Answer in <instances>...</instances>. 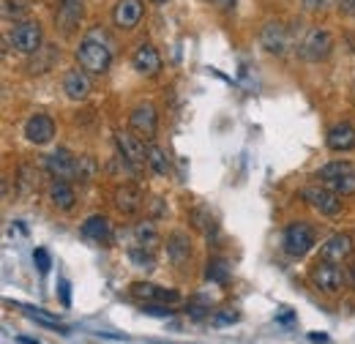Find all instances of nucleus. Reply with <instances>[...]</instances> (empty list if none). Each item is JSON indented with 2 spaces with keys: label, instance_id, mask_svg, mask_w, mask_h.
<instances>
[{
  "label": "nucleus",
  "instance_id": "nucleus-43",
  "mask_svg": "<svg viewBox=\"0 0 355 344\" xmlns=\"http://www.w3.org/2000/svg\"><path fill=\"white\" fill-rule=\"evenodd\" d=\"M211 3H216V6H230L232 0H211Z\"/></svg>",
  "mask_w": 355,
  "mask_h": 344
},
{
  "label": "nucleus",
  "instance_id": "nucleus-16",
  "mask_svg": "<svg viewBox=\"0 0 355 344\" xmlns=\"http://www.w3.org/2000/svg\"><path fill=\"white\" fill-rule=\"evenodd\" d=\"M46 200L58 211H71L77 205V191H74V186L69 180H55L52 178V183L46 189Z\"/></svg>",
  "mask_w": 355,
  "mask_h": 344
},
{
  "label": "nucleus",
  "instance_id": "nucleus-13",
  "mask_svg": "<svg viewBox=\"0 0 355 344\" xmlns=\"http://www.w3.org/2000/svg\"><path fill=\"white\" fill-rule=\"evenodd\" d=\"M132 66L139 74H145V77H156L162 71V55H159V49L150 42H142L134 49Z\"/></svg>",
  "mask_w": 355,
  "mask_h": 344
},
{
  "label": "nucleus",
  "instance_id": "nucleus-40",
  "mask_svg": "<svg viewBox=\"0 0 355 344\" xmlns=\"http://www.w3.org/2000/svg\"><path fill=\"white\" fill-rule=\"evenodd\" d=\"M309 339L311 342H328V336H325V334H311Z\"/></svg>",
  "mask_w": 355,
  "mask_h": 344
},
{
  "label": "nucleus",
  "instance_id": "nucleus-12",
  "mask_svg": "<svg viewBox=\"0 0 355 344\" xmlns=\"http://www.w3.org/2000/svg\"><path fill=\"white\" fill-rule=\"evenodd\" d=\"M260 44L266 46L270 55H284L290 49V31L287 25H282L279 19H268L260 31Z\"/></svg>",
  "mask_w": 355,
  "mask_h": 344
},
{
  "label": "nucleus",
  "instance_id": "nucleus-42",
  "mask_svg": "<svg viewBox=\"0 0 355 344\" xmlns=\"http://www.w3.org/2000/svg\"><path fill=\"white\" fill-rule=\"evenodd\" d=\"M17 342H19V344H36V342H33V339H28V336H19Z\"/></svg>",
  "mask_w": 355,
  "mask_h": 344
},
{
  "label": "nucleus",
  "instance_id": "nucleus-4",
  "mask_svg": "<svg viewBox=\"0 0 355 344\" xmlns=\"http://www.w3.org/2000/svg\"><path fill=\"white\" fill-rule=\"evenodd\" d=\"M8 42H11V46L17 52H22V55H36L44 46V31H42L39 19H22L8 33Z\"/></svg>",
  "mask_w": 355,
  "mask_h": 344
},
{
  "label": "nucleus",
  "instance_id": "nucleus-7",
  "mask_svg": "<svg viewBox=\"0 0 355 344\" xmlns=\"http://www.w3.org/2000/svg\"><path fill=\"white\" fill-rule=\"evenodd\" d=\"M301 197H304V203L311 205L317 214H322V216L342 214V200H339V194H334L328 186H304V189H301Z\"/></svg>",
  "mask_w": 355,
  "mask_h": 344
},
{
  "label": "nucleus",
  "instance_id": "nucleus-8",
  "mask_svg": "<svg viewBox=\"0 0 355 344\" xmlns=\"http://www.w3.org/2000/svg\"><path fill=\"white\" fill-rule=\"evenodd\" d=\"M44 167L55 180H69V183L80 180V159H77V156H71V153H69V150H63V148H58L55 153H49V156H46Z\"/></svg>",
  "mask_w": 355,
  "mask_h": 344
},
{
  "label": "nucleus",
  "instance_id": "nucleus-38",
  "mask_svg": "<svg viewBox=\"0 0 355 344\" xmlns=\"http://www.w3.org/2000/svg\"><path fill=\"white\" fill-rule=\"evenodd\" d=\"M58 293H60V303L69 309V306H71V293H69V282H66V279L58 282Z\"/></svg>",
  "mask_w": 355,
  "mask_h": 344
},
{
  "label": "nucleus",
  "instance_id": "nucleus-37",
  "mask_svg": "<svg viewBox=\"0 0 355 344\" xmlns=\"http://www.w3.org/2000/svg\"><path fill=\"white\" fill-rule=\"evenodd\" d=\"M331 6V0H304V8L311 11V14H320V11H325Z\"/></svg>",
  "mask_w": 355,
  "mask_h": 344
},
{
  "label": "nucleus",
  "instance_id": "nucleus-28",
  "mask_svg": "<svg viewBox=\"0 0 355 344\" xmlns=\"http://www.w3.org/2000/svg\"><path fill=\"white\" fill-rule=\"evenodd\" d=\"M205 279L214 284H227L230 282V262L227 259H211L205 268Z\"/></svg>",
  "mask_w": 355,
  "mask_h": 344
},
{
  "label": "nucleus",
  "instance_id": "nucleus-20",
  "mask_svg": "<svg viewBox=\"0 0 355 344\" xmlns=\"http://www.w3.org/2000/svg\"><path fill=\"white\" fill-rule=\"evenodd\" d=\"M63 90L71 101H85L90 96V74L85 69H71L63 77Z\"/></svg>",
  "mask_w": 355,
  "mask_h": 344
},
{
  "label": "nucleus",
  "instance_id": "nucleus-41",
  "mask_svg": "<svg viewBox=\"0 0 355 344\" xmlns=\"http://www.w3.org/2000/svg\"><path fill=\"white\" fill-rule=\"evenodd\" d=\"M290 320H293V314H290V311H284V314L279 317V322H290Z\"/></svg>",
  "mask_w": 355,
  "mask_h": 344
},
{
  "label": "nucleus",
  "instance_id": "nucleus-25",
  "mask_svg": "<svg viewBox=\"0 0 355 344\" xmlns=\"http://www.w3.org/2000/svg\"><path fill=\"white\" fill-rule=\"evenodd\" d=\"M148 167L153 175H159V178H167L170 170H173V164H170V156L164 153V148H159V145H148Z\"/></svg>",
  "mask_w": 355,
  "mask_h": 344
},
{
  "label": "nucleus",
  "instance_id": "nucleus-26",
  "mask_svg": "<svg viewBox=\"0 0 355 344\" xmlns=\"http://www.w3.org/2000/svg\"><path fill=\"white\" fill-rule=\"evenodd\" d=\"M19 309H22V314H25L28 320H33V322H39V325H44V328H52V331H58V334H69L66 325L58 322V317H52V314H46V311H39V309H33V306H19Z\"/></svg>",
  "mask_w": 355,
  "mask_h": 344
},
{
  "label": "nucleus",
  "instance_id": "nucleus-6",
  "mask_svg": "<svg viewBox=\"0 0 355 344\" xmlns=\"http://www.w3.org/2000/svg\"><path fill=\"white\" fill-rule=\"evenodd\" d=\"M115 145H118V153H121V159H123V164L129 170L139 172L148 164V148L137 134L126 129L115 131Z\"/></svg>",
  "mask_w": 355,
  "mask_h": 344
},
{
  "label": "nucleus",
  "instance_id": "nucleus-45",
  "mask_svg": "<svg viewBox=\"0 0 355 344\" xmlns=\"http://www.w3.org/2000/svg\"><path fill=\"white\" fill-rule=\"evenodd\" d=\"M150 3H159V6H162V3H167V0H150Z\"/></svg>",
  "mask_w": 355,
  "mask_h": 344
},
{
  "label": "nucleus",
  "instance_id": "nucleus-24",
  "mask_svg": "<svg viewBox=\"0 0 355 344\" xmlns=\"http://www.w3.org/2000/svg\"><path fill=\"white\" fill-rule=\"evenodd\" d=\"M17 189H19L22 197H31L39 189V170L33 164H28V162L19 164V170H17Z\"/></svg>",
  "mask_w": 355,
  "mask_h": 344
},
{
  "label": "nucleus",
  "instance_id": "nucleus-14",
  "mask_svg": "<svg viewBox=\"0 0 355 344\" xmlns=\"http://www.w3.org/2000/svg\"><path fill=\"white\" fill-rule=\"evenodd\" d=\"M132 295L142 303H175V301H180L178 290H167V287H159V284H150V282H134Z\"/></svg>",
  "mask_w": 355,
  "mask_h": 344
},
{
  "label": "nucleus",
  "instance_id": "nucleus-3",
  "mask_svg": "<svg viewBox=\"0 0 355 344\" xmlns=\"http://www.w3.org/2000/svg\"><path fill=\"white\" fill-rule=\"evenodd\" d=\"M314 243H317L314 227L306 224V221H293V224L284 230V235H282V249L295 259L309 255L311 249H314Z\"/></svg>",
  "mask_w": 355,
  "mask_h": 344
},
{
  "label": "nucleus",
  "instance_id": "nucleus-19",
  "mask_svg": "<svg viewBox=\"0 0 355 344\" xmlns=\"http://www.w3.org/2000/svg\"><path fill=\"white\" fill-rule=\"evenodd\" d=\"M353 255V238L339 232V235H331L322 246H320V259H328V262H342Z\"/></svg>",
  "mask_w": 355,
  "mask_h": 344
},
{
  "label": "nucleus",
  "instance_id": "nucleus-18",
  "mask_svg": "<svg viewBox=\"0 0 355 344\" xmlns=\"http://www.w3.org/2000/svg\"><path fill=\"white\" fill-rule=\"evenodd\" d=\"M325 142H328V148H331L334 153H347V150H353L355 148V126L353 123H347V121L331 126L328 134H325Z\"/></svg>",
  "mask_w": 355,
  "mask_h": 344
},
{
  "label": "nucleus",
  "instance_id": "nucleus-5",
  "mask_svg": "<svg viewBox=\"0 0 355 344\" xmlns=\"http://www.w3.org/2000/svg\"><path fill=\"white\" fill-rule=\"evenodd\" d=\"M309 282L314 284V290L331 295V293H339V290L347 284V276H345V270H342L336 262L317 259L309 270Z\"/></svg>",
  "mask_w": 355,
  "mask_h": 344
},
{
  "label": "nucleus",
  "instance_id": "nucleus-21",
  "mask_svg": "<svg viewBox=\"0 0 355 344\" xmlns=\"http://www.w3.org/2000/svg\"><path fill=\"white\" fill-rule=\"evenodd\" d=\"M25 137H28V142H33V145H46V142H52V137H55V121H52L49 115H33V118H28V123H25Z\"/></svg>",
  "mask_w": 355,
  "mask_h": 344
},
{
  "label": "nucleus",
  "instance_id": "nucleus-27",
  "mask_svg": "<svg viewBox=\"0 0 355 344\" xmlns=\"http://www.w3.org/2000/svg\"><path fill=\"white\" fill-rule=\"evenodd\" d=\"M191 224H194L200 232H205L208 238L216 235V221H214V214H211L208 208H194V211H191Z\"/></svg>",
  "mask_w": 355,
  "mask_h": 344
},
{
  "label": "nucleus",
  "instance_id": "nucleus-30",
  "mask_svg": "<svg viewBox=\"0 0 355 344\" xmlns=\"http://www.w3.org/2000/svg\"><path fill=\"white\" fill-rule=\"evenodd\" d=\"M28 14H31V3L28 0H6L3 3V17L6 19L14 17V19L22 22V19H28Z\"/></svg>",
  "mask_w": 355,
  "mask_h": 344
},
{
  "label": "nucleus",
  "instance_id": "nucleus-2",
  "mask_svg": "<svg viewBox=\"0 0 355 344\" xmlns=\"http://www.w3.org/2000/svg\"><path fill=\"white\" fill-rule=\"evenodd\" d=\"M317 178L322 180V186H328L339 197H353L355 194V167L347 162H331V164L320 167Z\"/></svg>",
  "mask_w": 355,
  "mask_h": 344
},
{
  "label": "nucleus",
  "instance_id": "nucleus-29",
  "mask_svg": "<svg viewBox=\"0 0 355 344\" xmlns=\"http://www.w3.org/2000/svg\"><path fill=\"white\" fill-rule=\"evenodd\" d=\"M129 259L134 262V268H145V270H153L156 268V257L148 246H132L129 249Z\"/></svg>",
  "mask_w": 355,
  "mask_h": 344
},
{
  "label": "nucleus",
  "instance_id": "nucleus-46",
  "mask_svg": "<svg viewBox=\"0 0 355 344\" xmlns=\"http://www.w3.org/2000/svg\"><path fill=\"white\" fill-rule=\"evenodd\" d=\"M353 98H355V87H353Z\"/></svg>",
  "mask_w": 355,
  "mask_h": 344
},
{
  "label": "nucleus",
  "instance_id": "nucleus-32",
  "mask_svg": "<svg viewBox=\"0 0 355 344\" xmlns=\"http://www.w3.org/2000/svg\"><path fill=\"white\" fill-rule=\"evenodd\" d=\"M241 320V314L235 311V309H219L214 317H211V322L216 325V328H222V325H232V322H238Z\"/></svg>",
  "mask_w": 355,
  "mask_h": 344
},
{
  "label": "nucleus",
  "instance_id": "nucleus-36",
  "mask_svg": "<svg viewBox=\"0 0 355 344\" xmlns=\"http://www.w3.org/2000/svg\"><path fill=\"white\" fill-rule=\"evenodd\" d=\"M142 311L145 314H150V317H170L173 314V309H164V306H156V303H142Z\"/></svg>",
  "mask_w": 355,
  "mask_h": 344
},
{
  "label": "nucleus",
  "instance_id": "nucleus-9",
  "mask_svg": "<svg viewBox=\"0 0 355 344\" xmlns=\"http://www.w3.org/2000/svg\"><path fill=\"white\" fill-rule=\"evenodd\" d=\"M334 52V36L322 28H314L306 33V39L301 42V58L309 63H320Z\"/></svg>",
  "mask_w": 355,
  "mask_h": 344
},
{
  "label": "nucleus",
  "instance_id": "nucleus-22",
  "mask_svg": "<svg viewBox=\"0 0 355 344\" xmlns=\"http://www.w3.org/2000/svg\"><path fill=\"white\" fill-rule=\"evenodd\" d=\"M167 257L173 259V265H186L191 259V241L186 232H173L167 238Z\"/></svg>",
  "mask_w": 355,
  "mask_h": 344
},
{
  "label": "nucleus",
  "instance_id": "nucleus-15",
  "mask_svg": "<svg viewBox=\"0 0 355 344\" xmlns=\"http://www.w3.org/2000/svg\"><path fill=\"white\" fill-rule=\"evenodd\" d=\"M80 232H83V238H88L93 243H112V238H115V232H112V221L107 218V216L101 214H93L90 218L83 221V227H80Z\"/></svg>",
  "mask_w": 355,
  "mask_h": 344
},
{
  "label": "nucleus",
  "instance_id": "nucleus-1",
  "mask_svg": "<svg viewBox=\"0 0 355 344\" xmlns=\"http://www.w3.org/2000/svg\"><path fill=\"white\" fill-rule=\"evenodd\" d=\"M112 39L101 31V28H93L88 36L80 42L77 46V60H80V69H85L88 74H107L110 66H112Z\"/></svg>",
  "mask_w": 355,
  "mask_h": 344
},
{
  "label": "nucleus",
  "instance_id": "nucleus-10",
  "mask_svg": "<svg viewBox=\"0 0 355 344\" xmlns=\"http://www.w3.org/2000/svg\"><path fill=\"white\" fill-rule=\"evenodd\" d=\"M129 126H132V131H137L139 137L153 139L156 131H159V112H156V107H153L150 101L137 104L132 112H129Z\"/></svg>",
  "mask_w": 355,
  "mask_h": 344
},
{
  "label": "nucleus",
  "instance_id": "nucleus-34",
  "mask_svg": "<svg viewBox=\"0 0 355 344\" xmlns=\"http://www.w3.org/2000/svg\"><path fill=\"white\" fill-rule=\"evenodd\" d=\"M189 309H191V317L194 320H202L205 314H211V303L205 301V298H194V301L189 303Z\"/></svg>",
  "mask_w": 355,
  "mask_h": 344
},
{
  "label": "nucleus",
  "instance_id": "nucleus-33",
  "mask_svg": "<svg viewBox=\"0 0 355 344\" xmlns=\"http://www.w3.org/2000/svg\"><path fill=\"white\" fill-rule=\"evenodd\" d=\"M96 162L90 159V156H80V180L83 183H88V180H93L96 178Z\"/></svg>",
  "mask_w": 355,
  "mask_h": 344
},
{
  "label": "nucleus",
  "instance_id": "nucleus-35",
  "mask_svg": "<svg viewBox=\"0 0 355 344\" xmlns=\"http://www.w3.org/2000/svg\"><path fill=\"white\" fill-rule=\"evenodd\" d=\"M33 262H36V268H39V273H42V276L49 273L52 259H49V252H46V249H36V252H33Z\"/></svg>",
  "mask_w": 355,
  "mask_h": 344
},
{
  "label": "nucleus",
  "instance_id": "nucleus-23",
  "mask_svg": "<svg viewBox=\"0 0 355 344\" xmlns=\"http://www.w3.org/2000/svg\"><path fill=\"white\" fill-rule=\"evenodd\" d=\"M80 19H83V0H60L58 25L63 28V33H74Z\"/></svg>",
  "mask_w": 355,
  "mask_h": 344
},
{
  "label": "nucleus",
  "instance_id": "nucleus-11",
  "mask_svg": "<svg viewBox=\"0 0 355 344\" xmlns=\"http://www.w3.org/2000/svg\"><path fill=\"white\" fill-rule=\"evenodd\" d=\"M145 17V3L142 0H118L112 8V25L118 31H134Z\"/></svg>",
  "mask_w": 355,
  "mask_h": 344
},
{
  "label": "nucleus",
  "instance_id": "nucleus-44",
  "mask_svg": "<svg viewBox=\"0 0 355 344\" xmlns=\"http://www.w3.org/2000/svg\"><path fill=\"white\" fill-rule=\"evenodd\" d=\"M350 276H353V282H355V259L350 262Z\"/></svg>",
  "mask_w": 355,
  "mask_h": 344
},
{
  "label": "nucleus",
  "instance_id": "nucleus-39",
  "mask_svg": "<svg viewBox=\"0 0 355 344\" xmlns=\"http://www.w3.org/2000/svg\"><path fill=\"white\" fill-rule=\"evenodd\" d=\"M339 8H342L345 14L355 17V0H339Z\"/></svg>",
  "mask_w": 355,
  "mask_h": 344
},
{
  "label": "nucleus",
  "instance_id": "nucleus-31",
  "mask_svg": "<svg viewBox=\"0 0 355 344\" xmlns=\"http://www.w3.org/2000/svg\"><path fill=\"white\" fill-rule=\"evenodd\" d=\"M134 238H137V246H153L156 241H159V235H156V227L150 224V221H142V224H137L134 227Z\"/></svg>",
  "mask_w": 355,
  "mask_h": 344
},
{
  "label": "nucleus",
  "instance_id": "nucleus-17",
  "mask_svg": "<svg viewBox=\"0 0 355 344\" xmlns=\"http://www.w3.org/2000/svg\"><path fill=\"white\" fill-rule=\"evenodd\" d=\"M112 197H115V208L126 216L137 214V211L142 208V203H145L142 189H139V186H134V183H123V186H118Z\"/></svg>",
  "mask_w": 355,
  "mask_h": 344
}]
</instances>
